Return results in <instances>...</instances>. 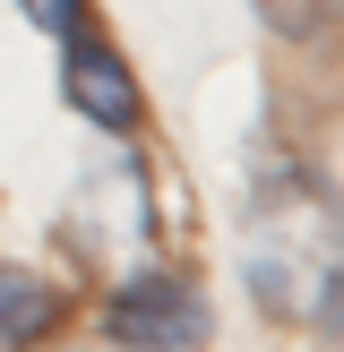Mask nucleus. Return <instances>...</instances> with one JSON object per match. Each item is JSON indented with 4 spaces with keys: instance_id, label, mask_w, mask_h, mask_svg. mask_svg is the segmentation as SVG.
Wrapping results in <instances>:
<instances>
[{
    "instance_id": "1",
    "label": "nucleus",
    "mask_w": 344,
    "mask_h": 352,
    "mask_svg": "<svg viewBox=\"0 0 344 352\" xmlns=\"http://www.w3.org/2000/svg\"><path fill=\"white\" fill-rule=\"evenodd\" d=\"M241 275H250V301L284 327H327L344 301V198L292 155H267L250 181Z\"/></svg>"
},
{
    "instance_id": "2",
    "label": "nucleus",
    "mask_w": 344,
    "mask_h": 352,
    "mask_svg": "<svg viewBox=\"0 0 344 352\" xmlns=\"http://www.w3.org/2000/svg\"><path fill=\"white\" fill-rule=\"evenodd\" d=\"M103 336L138 344V352H189V344L215 336V309H206V292L189 284V275L138 267V275H120L112 301H103Z\"/></svg>"
},
{
    "instance_id": "3",
    "label": "nucleus",
    "mask_w": 344,
    "mask_h": 352,
    "mask_svg": "<svg viewBox=\"0 0 344 352\" xmlns=\"http://www.w3.org/2000/svg\"><path fill=\"white\" fill-rule=\"evenodd\" d=\"M61 95H69V112H78L86 129H103V138H138V120H147V95H138L129 60H120L95 26L61 34Z\"/></svg>"
},
{
    "instance_id": "4",
    "label": "nucleus",
    "mask_w": 344,
    "mask_h": 352,
    "mask_svg": "<svg viewBox=\"0 0 344 352\" xmlns=\"http://www.w3.org/2000/svg\"><path fill=\"white\" fill-rule=\"evenodd\" d=\"M61 284L52 275H34V267H17V258H0V344H34V336H52L61 327Z\"/></svg>"
},
{
    "instance_id": "5",
    "label": "nucleus",
    "mask_w": 344,
    "mask_h": 352,
    "mask_svg": "<svg viewBox=\"0 0 344 352\" xmlns=\"http://www.w3.org/2000/svg\"><path fill=\"white\" fill-rule=\"evenodd\" d=\"M258 9V26L275 34V43H336L344 34V0H250Z\"/></svg>"
},
{
    "instance_id": "6",
    "label": "nucleus",
    "mask_w": 344,
    "mask_h": 352,
    "mask_svg": "<svg viewBox=\"0 0 344 352\" xmlns=\"http://www.w3.org/2000/svg\"><path fill=\"white\" fill-rule=\"evenodd\" d=\"M17 9H26V26H34V34H52V43L86 26V0H17Z\"/></svg>"
},
{
    "instance_id": "7",
    "label": "nucleus",
    "mask_w": 344,
    "mask_h": 352,
    "mask_svg": "<svg viewBox=\"0 0 344 352\" xmlns=\"http://www.w3.org/2000/svg\"><path fill=\"white\" fill-rule=\"evenodd\" d=\"M327 336H344V301H336V318H327Z\"/></svg>"
}]
</instances>
